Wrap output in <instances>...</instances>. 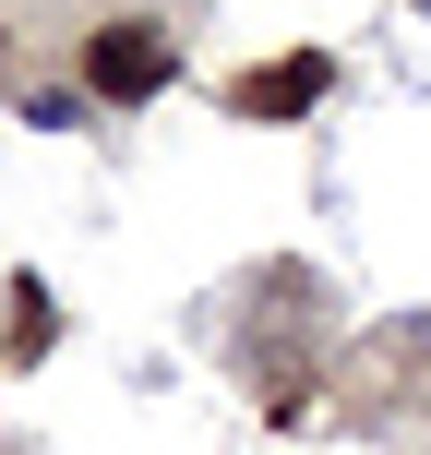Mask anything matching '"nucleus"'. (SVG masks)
I'll list each match as a JSON object with an SVG mask.
<instances>
[{"instance_id": "obj_2", "label": "nucleus", "mask_w": 431, "mask_h": 455, "mask_svg": "<svg viewBox=\"0 0 431 455\" xmlns=\"http://www.w3.org/2000/svg\"><path fill=\"white\" fill-rule=\"evenodd\" d=\"M323 72H336L323 48H299V60H264V72L240 84V120H288V108H312V96H323Z\"/></svg>"}, {"instance_id": "obj_1", "label": "nucleus", "mask_w": 431, "mask_h": 455, "mask_svg": "<svg viewBox=\"0 0 431 455\" xmlns=\"http://www.w3.org/2000/svg\"><path fill=\"white\" fill-rule=\"evenodd\" d=\"M72 72H84V96H108V108H144V96L168 84V36L156 24H96Z\"/></svg>"}]
</instances>
